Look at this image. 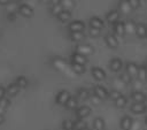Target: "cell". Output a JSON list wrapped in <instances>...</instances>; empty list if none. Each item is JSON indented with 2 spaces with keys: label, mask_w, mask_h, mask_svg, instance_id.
I'll return each instance as SVG.
<instances>
[{
  "label": "cell",
  "mask_w": 147,
  "mask_h": 130,
  "mask_svg": "<svg viewBox=\"0 0 147 130\" xmlns=\"http://www.w3.org/2000/svg\"><path fill=\"white\" fill-rule=\"evenodd\" d=\"M70 93L67 91V90H62V91H60L59 93H57V95H56V98H55V101H56V104L57 105H64L65 106V104L68 102V100L70 99Z\"/></svg>",
  "instance_id": "cell-1"
},
{
  "label": "cell",
  "mask_w": 147,
  "mask_h": 130,
  "mask_svg": "<svg viewBox=\"0 0 147 130\" xmlns=\"http://www.w3.org/2000/svg\"><path fill=\"white\" fill-rule=\"evenodd\" d=\"M94 52L93 47L90 46V45H86V44H80V45H77L76 46V53H79L84 56H87V55H91L92 53Z\"/></svg>",
  "instance_id": "cell-2"
},
{
  "label": "cell",
  "mask_w": 147,
  "mask_h": 130,
  "mask_svg": "<svg viewBox=\"0 0 147 130\" xmlns=\"http://www.w3.org/2000/svg\"><path fill=\"white\" fill-rule=\"evenodd\" d=\"M85 29V24L82 21H72L69 24V30L70 32H82Z\"/></svg>",
  "instance_id": "cell-3"
},
{
  "label": "cell",
  "mask_w": 147,
  "mask_h": 130,
  "mask_svg": "<svg viewBox=\"0 0 147 130\" xmlns=\"http://www.w3.org/2000/svg\"><path fill=\"white\" fill-rule=\"evenodd\" d=\"M94 95H96L99 99H101V100H105V99H107L108 98V91L103 87V86H101V85H96V86H94Z\"/></svg>",
  "instance_id": "cell-4"
},
{
  "label": "cell",
  "mask_w": 147,
  "mask_h": 130,
  "mask_svg": "<svg viewBox=\"0 0 147 130\" xmlns=\"http://www.w3.org/2000/svg\"><path fill=\"white\" fill-rule=\"evenodd\" d=\"M147 110V106L145 102H134L131 105V112L134 114H142Z\"/></svg>",
  "instance_id": "cell-5"
},
{
  "label": "cell",
  "mask_w": 147,
  "mask_h": 130,
  "mask_svg": "<svg viewBox=\"0 0 147 130\" xmlns=\"http://www.w3.org/2000/svg\"><path fill=\"white\" fill-rule=\"evenodd\" d=\"M18 13L24 17H31L33 15V9L30 6H28L25 3H22V5L18 6Z\"/></svg>",
  "instance_id": "cell-6"
},
{
  "label": "cell",
  "mask_w": 147,
  "mask_h": 130,
  "mask_svg": "<svg viewBox=\"0 0 147 130\" xmlns=\"http://www.w3.org/2000/svg\"><path fill=\"white\" fill-rule=\"evenodd\" d=\"M91 113V108L88 106H82L79 108L76 109V116L79 118V120H83L85 117H87Z\"/></svg>",
  "instance_id": "cell-7"
},
{
  "label": "cell",
  "mask_w": 147,
  "mask_h": 130,
  "mask_svg": "<svg viewBox=\"0 0 147 130\" xmlns=\"http://www.w3.org/2000/svg\"><path fill=\"white\" fill-rule=\"evenodd\" d=\"M91 72H92V76L96 81H103L106 78V72L101 68H99V67H93L91 69Z\"/></svg>",
  "instance_id": "cell-8"
},
{
  "label": "cell",
  "mask_w": 147,
  "mask_h": 130,
  "mask_svg": "<svg viewBox=\"0 0 147 130\" xmlns=\"http://www.w3.org/2000/svg\"><path fill=\"white\" fill-rule=\"evenodd\" d=\"M71 61L75 62V63H78V64H82V66H85L87 63V58L79 54V53H72L71 54Z\"/></svg>",
  "instance_id": "cell-9"
},
{
  "label": "cell",
  "mask_w": 147,
  "mask_h": 130,
  "mask_svg": "<svg viewBox=\"0 0 147 130\" xmlns=\"http://www.w3.org/2000/svg\"><path fill=\"white\" fill-rule=\"evenodd\" d=\"M138 69H139V67H138L134 62H129V63L126 64V72L129 74V76H130L131 78L137 77V75H138Z\"/></svg>",
  "instance_id": "cell-10"
},
{
  "label": "cell",
  "mask_w": 147,
  "mask_h": 130,
  "mask_svg": "<svg viewBox=\"0 0 147 130\" xmlns=\"http://www.w3.org/2000/svg\"><path fill=\"white\" fill-rule=\"evenodd\" d=\"M114 32H115L116 36L123 37L125 35V25H124V22H121V21L116 22L114 24Z\"/></svg>",
  "instance_id": "cell-11"
},
{
  "label": "cell",
  "mask_w": 147,
  "mask_h": 130,
  "mask_svg": "<svg viewBox=\"0 0 147 130\" xmlns=\"http://www.w3.org/2000/svg\"><path fill=\"white\" fill-rule=\"evenodd\" d=\"M119 18V12L118 10H111L106 15V20L108 21L109 24H115L116 22H118Z\"/></svg>",
  "instance_id": "cell-12"
},
{
  "label": "cell",
  "mask_w": 147,
  "mask_h": 130,
  "mask_svg": "<svg viewBox=\"0 0 147 130\" xmlns=\"http://www.w3.org/2000/svg\"><path fill=\"white\" fill-rule=\"evenodd\" d=\"M105 40H106V44H107L110 48H117V46H118V40H117V38H116L114 35L108 33V35L105 37Z\"/></svg>",
  "instance_id": "cell-13"
},
{
  "label": "cell",
  "mask_w": 147,
  "mask_h": 130,
  "mask_svg": "<svg viewBox=\"0 0 147 130\" xmlns=\"http://www.w3.org/2000/svg\"><path fill=\"white\" fill-rule=\"evenodd\" d=\"M90 25H91V28H95V29L101 30L105 24H103V21H102L100 17H98V16H92V17L90 18Z\"/></svg>",
  "instance_id": "cell-14"
},
{
  "label": "cell",
  "mask_w": 147,
  "mask_h": 130,
  "mask_svg": "<svg viewBox=\"0 0 147 130\" xmlns=\"http://www.w3.org/2000/svg\"><path fill=\"white\" fill-rule=\"evenodd\" d=\"M132 123H133V120L131 116H124L122 120H121V128L123 130H131L132 128Z\"/></svg>",
  "instance_id": "cell-15"
},
{
  "label": "cell",
  "mask_w": 147,
  "mask_h": 130,
  "mask_svg": "<svg viewBox=\"0 0 147 130\" xmlns=\"http://www.w3.org/2000/svg\"><path fill=\"white\" fill-rule=\"evenodd\" d=\"M109 67H110V69H111L113 71H115V72L119 71V70L122 69V67H123L122 60H121V59H117V58L113 59V60L110 61V63H109Z\"/></svg>",
  "instance_id": "cell-16"
},
{
  "label": "cell",
  "mask_w": 147,
  "mask_h": 130,
  "mask_svg": "<svg viewBox=\"0 0 147 130\" xmlns=\"http://www.w3.org/2000/svg\"><path fill=\"white\" fill-rule=\"evenodd\" d=\"M146 32H147V25L144 23H138L136 25V33L140 38H146Z\"/></svg>",
  "instance_id": "cell-17"
},
{
  "label": "cell",
  "mask_w": 147,
  "mask_h": 130,
  "mask_svg": "<svg viewBox=\"0 0 147 130\" xmlns=\"http://www.w3.org/2000/svg\"><path fill=\"white\" fill-rule=\"evenodd\" d=\"M131 99L134 102H145L146 100V95L141 92V91H133L131 93Z\"/></svg>",
  "instance_id": "cell-18"
},
{
  "label": "cell",
  "mask_w": 147,
  "mask_h": 130,
  "mask_svg": "<svg viewBox=\"0 0 147 130\" xmlns=\"http://www.w3.org/2000/svg\"><path fill=\"white\" fill-rule=\"evenodd\" d=\"M118 7H119V12H122L123 14H129L132 12V8L126 0H121L118 3Z\"/></svg>",
  "instance_id": "cell-19"
},
{
  "label": "cell",
  "mask_w": 147,
  "mask_h": 130,
  "mask_svg": "<svg viewBox=\"0 0 147 130\" xmlns=\"http://www.w3.org/2000/svg\"><path fill=\"white\" fill-rule=\"evenodd\" d=\"M137 77H138V79H139L141 83L147 81V68H146L145 66H140V67H139Z\"/></svg>",
  "instance_id": "cell-20"
},
{
  "label": "cell",
  "mask_w": 147,
  "mask_h": 130,
  "mask_svg": "<svg viewBox=\"0 0 147 130\" xmlns=\"http://www.w3.org/2000/svg\"><path fill=\"white\" fill-rule=\"evenodd\" d=\"M18 91H20L18 85H17L16 83H13V84L8 85V87H7V90H6V93H7L9 97H14V95H16V94L18 93Z\"/></svg>",
  "instance_id": "cell-21"
},
{
  "label": "cell",
  "mask_w": 147,
  "mask_h": 130,
  "mask_svg": "<svg viewBox=\"0 0 147 130\" xmlns=\"http://www.w3.org/2000/svg\"><path fill=\"white\" fill-rule=\"evenodd\" d=\"M57 18H59V21H61V22H67V21H69L70 18H71V13H70V10H68V9H63L59 15H57Z\"/></svg>",
  "instance_id": "cell-22"
},
{
  "label": "cell",
  "mask_w": 147,
  "mask_h": 130,
  "mask_svg": "<svg viewBox=\"0 0 147 130\" xmlns=\"http://www.w3.org/2000/svg\"><path fill=\"white\" fill-rule=\"evenodd\" d=\"M54 66L59 69V70H62V71H64L65 70V72L68 74V71H69V69L67 68L68 66H67V63L62 60V59H55L54 60Z\"/></svg>",
  "instance_id": "cell-23"
},
{
  "label": "cell",
  "mask_w": 147,
  "mask_h": 130,
  "mask_svg": "<svg viewBox=\"0 0 147 130\" xmlns=\"http://www.w3.org/2000/svg\"><path fill=\"white\" fill-rule=\"evenodd\" d=\"M93 128L94 130H103L105 129V121L101 117H96L93 121Z\"/></svg>",
  "instance_id": "cell-24"
},
{
  "label": "cell",
  "mask_w": 147,
  "mask_h": 130,
  "mask_svg": "<svg viewBox=\"0 0 147 130\" xmlns=\"http://www.w3.org/2000/svg\"><path fill=\"white\" fill-rule=\"evenodd\" d=\"M124 25H125V32H129V33L136 32V25H137V24H136L132 20H129L127 22H125Z\"/></svg>",
  "instance_id": "cell-25"
},
{
  "label": "cell",
  "mask_w": 147,
  "mask_h": 130,
  "mask_svg": "<svg viewBox=\"0 0 147 130\" xmlns=\"http://www.w3.org/2000/svg\"><path fill=\"white\" fill-rule=\"evenodd\" d=\"M71 70L74 72H76V74H84L85 72V66H82V64L71 62Z\"/></svg>",
  "instance_id": "cell-26"
},
{
  "label": "cell",
  "mask_w": 147,
  "mask_h": 130,
  "mask_svg": "<svg viewBox=\"0 0 147 130\" xmlns=\"http://www.w3.org/2000/svg\"><path fill=\"white\" fill-rule=\"evenodd\" d=\"M84 37H85L84 31H82V32H70V39L72 41H80L82 39H84Z\"/></svg>",
  "instance_id": "cell-27"
},
{
  "label": "cell",
  "mask_w": 147,
  "mask_h": 130,
  "mask_svg": "<svg viewBox=\"0 0 147 130\" xmlns=\"http://www.w3.org/2000/svg\"><path fill=\"white\" fill-rule=\"evenodd\" d=\"M90 97V93L86 89H79L77 92V99L79 100H86Z\"/></svg>",
  "instance_id": "cell-28"
},
{
  "label": "cell",
  "mask_w": 147,
  "mask_h": 130,
  "mask_svg": "<svg viewBox=\"0 0 147 130\" xmlns=\"http://www.w3.org/2000/svg\"><path fill=\"white\" fill-rule=\"evenodd\" d=\"M16 84L18 85L20 89H25V87L28 86V79H26V77H24V76H18L17 79H16Z\"/></svg>",
  "instance_id": "cell-29"
},
{
  "label": "cell",
  "mask_w": 147,
  "mask_h": 130,
  "mask_svg": "<svg viewBox=\"0 0 147 130\" xmlns=\"http://www.w3.org/2000/svg\"><path fill=\"white\" fill-rule=\"evenodd\" d=\"M62 10H63V6H62V3H59V5H53V6H52L51 13H52V15H54V16L57 17V15H59Z\"/></svg>",
  "instance_id": "cell-30"
},
{
  "label": "cell",
  "mask_w": 147,
  "mask_h": 130,
  "mask_svg": "<svg viewBox=\"0 0 147 130\" xmlns=\"http://www.w3.org/2000/svg\"><path fill=\"white\" fill-rule=\"evenodd\" d=\"M86 128V122H84L83 120H77L74 122V130H84Z\"/></svg>",
  "instance_id": "cell-31"
},
{
  "label": "cell",
  "mask_w": 147,
  "mask_h": 130,
  "mask_svg": "<svg viewBox=\"0 0 147 130\" xmlns=\"http://www.w3.org/2000/svg\"><path fill=\"white\" fill-rule=\"evenodd\" d=\"M126 102H127L126 98H125L124 95H122V97H119L117 100H115V106H116L117 108H123V107L126 106Z\"/></svg>",
  "instance_id": "cell-32"
},
{
  "label": "cell",
  "mask_w": 147,
  "mask_h": 130,
  "mask_svg": "<svg viewBox=\"0 0 147 130\" xmlns=\"http://www.w3.org/2000/svg\"><path fill=\"white\" fill-rule=\"evenodd\" d=\"M77 99L76 98H74V97H70V99L68 100V102L65 104V107L68 108V109H75L76 107H77Z\"/></svg>",
  "instance_id": "cell-33"
},
{
  "label": "cell",
  "mask_w": 147,
  "mask_h": 130,
  "mask_svg": "<svg viewBox=\"0 0 147 130\" xmlns=\"http://www.w3.org/2000/svg\"><path fill=\"white\" fill-rule=\"evenodd\" d=\"M108 97L111 99V100H117L119 97H122V93L118 91V90H111L109 93H108Z\"/></svg>",
  "instance_id": "cell-34"
},
{
  "label": "cell",
  "mask_w": 147,
  "mask_h": 130,
  "mask_svg": "<svg viewBox=\"0 0 147 130\" xmlns=\"http://www.w3.org/2000/svg\"><path fill=\"white\" fill-rule=\"evenodd\" d=\"M62 127L64 130H74V122L71 120H64Z\"/></svg>",
  "instance_id": "cell-35"
},
{
  "label": "cell",
  "mask_w": 147,
  "mask_h": 130,
  "mask_svg": "<svg viewBox=\"0 0 147 130\" xmlns=\"http://www.w3.org/2000/svg\"><path fill=\"white\" fill-rule=\"evenodd\" d=\"M119 78H121V81H122V82H124V83H130V82L132 81V78L129 76V74H127L126 71H125V72H123V74H121Z\"/></svg>",
  "instance_id": "cell-36"
},
{
  "label": "cell",
  "mask_w": 147,
  "mask_h": 130,
  "mask_svg": "<svg viewBox=\"0 0 147 130\" xmlns=\"http://www.w3.org/2000/svg\"><path fill=\"white\" fill-rule=\"evenodd\" d=\"M9 105H10V100H9L8 98H2V99L0 100V107H1V108L6 109Z\"/></svg>",
  "instance_id": "cell-37"
},
{
  "label": "cell",
  "mask_w": 147,
  "mask_h": 130,
  "mask_svg": "<svg viewBox=\"0 0 147 130\" xmlns=\"http://www.w3.org/2000/svg\"><path fill=\"white\" fill-rule=\"evenodd\" d=\"M126 1L129 2V5L131 6V8H132V9L138 8V7H139V5H140V0H126Z\"/></svg>",
  "instance_id": "cell-38"
},
{
  "label": "cell",
  "mask_w": 147,
  "mask_h": 130,
  "mask_svg": "<svg viewBox=\"0 0 147 130\" xmlns=\"http://www.w3.org/2000/svg\"><path fill=\"white\" fill-rule=\"evenodd\" d=\"M90 35L92 37H99L100 36V30L99 29H95V28H91L90 29Z\"/></svg>",
  "instance_id": "cell-39"
},
{
  "label": "cell",
  "mask_w": 147,
  "mask_h": 130,
  "mask_svg": "<svg viewBox=\"0 0 147 130\" xmlns=\"http://www.w3.org/2000/svg\"><path fill=\"white\" fill-rule=\"evenodd\" d=\"M91 100H92V102H93L94 105H99L100 101H101V99H99V98H98L96 95H94V94L91 97Z\"/></svg>",
  "instance_id": "cell-40"
},
{
  "label": "cell",
  "mask_w": 147,
  "mask_h": 130,
  "mask_svg": "<svg viewBox=\"0 0 147 130\" xmlns=\"http://www.w3.org/2000/svg\"><path fill=\"white\" fill-rule=\"evenodd\" d=\"M7 18L9 20V21H15L16 20V13H10V14H8L7 15Z\"/></svg>",
  "instance_id": "cell-41"
},
{
  "label": "cell",
  "mask_w": 147,
  "mask_h": 130,
  "mask_svg": "<svg viewBox=\"0 0 147 130\" xmlns=\"http://www.w3.org/2000/svg\"><path fill=\"white\" fill-rule=\"evenodd\" d=\"M5 94H6V90H5L2 86H0V100H1L2 98H5Z\"/></svg>",
  "instance_id": "cell-42"
},
{
  "label": "cell",
  "mask_w": 147,
  "mask_h": 130,
  "mask_svg": "<svg viewBox=\"0 0 147 130\" xmlns=\"http://www.w3.org/2000/svg\"><path fill=\"white\" fill-rule=\"evenodd\" d=\"M8 3H10V0H0V5H5V6H7Z\"/></svg>",
  "instance_id": "cell-43"
},
{
  "label": "cell",
  "mask_w": 147,
  "mask_h": 130,
  "mask_svg": "<svg viewBox=\"0 0 147 130\" xmlns=\"http://www.w3.org/2000/svg\"><path fill=\"white\" fill-rule=\"evenodd\" d=\"M51 2H52V5H59L62 2V0H51Z\"/></svg>",
  "instance_id": "cell-44"
},
{
  "label": "cell",
  "mask_w": 147,
  "mask_h": 130,
  "mask_svg": "<svg viewBox=\"0 0 147 130\" xmlns=\"http://www.w3.org/2000/svg\"><path fill=\"white\" fill-rule=\"evenodd\" d=\"M3 121H5L3 115H0V124H1V123H3Z\"/></svg>",
  "instance_id": "cell-45"
},
{
  "label": "cell",
  "mask_w": 147,
  "mask_h": 130,
  "mask_svg": "<svg viewBox=\"0 0 147 130\" xmlns=\"http://www.w3.org/2000/svg\"><path fill=\"white\" fill-rule=\"evenodd\" d=\"M3 112H5V109L0 107V115H2V114H3Z\"/></svg>",
  "instance_id": "cell-46"
},
{
  "label": "cell",
  "mask_w": 147,
  "mask_h": 130,
  "mask_svg": "<svg viewBox=\"0 0 147 130\" xmlns=\"http://www.w3.org/2000/svg\"><path fill=\"white\" fill-rule=\"evenodd\" d=\"M41 2H48V1H51V0H40Z\"/></svg>",
  "instance_id": "cell-47"
},
{
  "label": "cell",
  "mask_w": 147,
  "mask_h": 130,
  "mask_svg": "<svg viewBox=\"0 0 147 130\" xmlns=\"http://www.w3.org/2000/svg\"><path fill=\"white\" fill-rule=\"evenodd\" d=\"M145 123H146V125H147V117L145 118Z\"/></svg>",
  "instance_id": "cell-48"
},
{
  "label": "cell",
  "mask_w": 147,
  "mask_h": 130,
  "mask_svg": "<svg viewBox=\"0 0 147 130\" xmlns=\"http://www.w3.org/2000/svg\"><path fill=\"white\" fill-rule=\"evenodd\" d=\"M84 130H92V129H88V128H85Z\"/></svg>",
  "instance_id": "cell-49"
},
{
  "label": "cell",
  "mask_w": 147,
  "mask_h": 130,
  "mask_svg": "<svg viewBox=\"0 0 147 130\" xmlns=\"http://www.w3.org/2000/svg\"><path fill=\"white\" fill-rule=\"evenodd\" d=\"M146 37H147V32H146Z\"/></svg>",
  "instance_id": "cell-50"
}]
</instances>
